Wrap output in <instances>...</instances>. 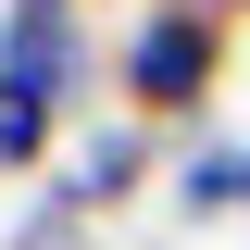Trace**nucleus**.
<instances>
[{
  "label": "nucleus",
  "mask_w": 250,
  "mask_h": 250,
  "mask_svg": "<svg viewBox=\"0 0 250 250\" xmlns=\"http://www.w3.org/2000/svg\"><path fill=\"white\" fill-rule=\"evenodd\" d=\"M225 38H238V0H138V25H125V50H113L125 113H138V125L200 113L213 75H225Z\"/></svg>",
  "instance_id": "nucleus-1"
},
{
  "label": "nucleus",
  "mask_w": 250,
  "mask_h": 250,
  "mask_svg": "<svg viewBox=\"0 0 250 250\" xmlns=\"http://www.w3.org/2000/svg\"><path fill=\"white\" fill-rule=\"evenodd\" d=\"M88 13H13L0 0V88H38L62 113V100H88Z\"/></svg>",
  "instance_id": "nucleus-2"
},
{
  "label": "nucleus",
  "mask_w": 250,
  "mask_h": 250,
  "mask_svg": "<svg viewBox=\"0 0 250 250\" xmlns=\"http://www.w3.org/2000/svg\"><path fill=\"white\" fill-rule=\"evenodd\" d=\"M138 188H150V125H138V113H113V125H88V138L62 150L50 200H75V213H113V200H138Z\"/></svg>",
  "instance_id": "nucleus-3"
},
{
  "label": "nucleus",
  "mask_w": 250,
  "mask_h": 250,
  "mask_svg": "<svg viewBox=\"0 0 250 250\" xmlns=\"http://www.w3.org/2000/svg\"><path fill=\"white\" fill-rule=\"evenodd\" d=\"M175 213H188V225L250 213V138H200V150L175 163Z\"/></svg>",
  "instance_id": "nucleus-4"
},
{
  "label": "nucleus",
  "mask_w": 250,
  "mask_h": 250,
  "mask_svg": "<svg viewBox=\"0 0 250 250\" xmlns=\"http://www.w3.org/2000/svg\"><path fill=\"white\" fill-rule=\"evenodd\" d=\"M50 150H62V113L38 88H0V175H38Z\"/></svg>",
  "instance_id": "nucleus-5"
},
{
  "label": "nucleus",
  "mask_w": 250,
  "mask_h": 250,
  "mask_svg": "<svg viewBox=\"0 0 250 250\" xmlns=\"http://www.w3.org/2000/svg\"><path fill=\"white\" fill-rule=\"evenodd\" d=\"M0 250H100V238H88V213H75V200H38V213L13 225Z\"/></svg>",
  "instance_id": "nucleus-6"
},
{
  "label": "nucleus",
  "mask_w": 250,
  "mask_h": 250,
  "mask_svg": "<svg viewBox=\"0 0 250 250\" xmlns=\"http://www.w3.org/2000/svg\"><path fill=\"white\" fill-rule=\"evenodd\" d=\"M13 13H75V0H13Z\"/></svg>",
  "instance_id": "nucleus-7"
},
{
  "label": "nucleus",
  "mask_w": 250,
  "mask_h": 250,
  "mask_svg": "<svg viewBox=\"0 0 250 250\" xmlns=\"http://www.w3.org/2000/svg\"><path fill=\"white\" fill-rule=\"evenodd\" d=\"M238 13H250V0H238Z\"/></svg>",
  "instance_id": "nucleus-8"
}]
</instances>
